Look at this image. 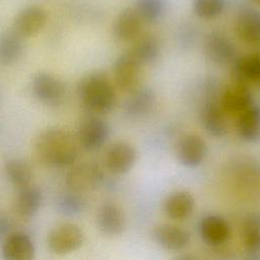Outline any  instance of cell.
I'll return each instance as SVG.
<instances>
[{
	"label": "cell",
	"instance_id": "cell-14",
	"mask_svg": "<svg viewBox=\"0 0 260 260\" xmlns=\"http://www.w3.org/2000/svg\"><path fill=\"white\" fill-rule=\"evenodd\" d=\"M235 32L247 45L260 43V11L255 8L241 9L235 18Z\"/></svg>",
	"mask_w": 260,
	"mask_h": 260
},
{
	"label": "cell",
	"instance_id": "cell-28",
	"mask_svg": "<svg viewBox=\"0 0 260 260\" xmlns=\"http://www.w3.org/2000/svg\"><path fill=\"white\" fill-rule=\"evenodd\" d=\"M4 171L9 182L18 189L30 185L32 170L23 159L12 158L5 162Z\"/></svg>",
	"mask_w": 260,
	"mask_h": 260
},
{
	"label": "cell",
	"instance_id": "cell-5",
	"mask_svg": "<svg viewBox=\"0 0 260 260\" xmlns=\"http://www.w3.org/2000/svg\"><path fill=\"white\" fill-rule=\"evenodd\" d=\"M82 229L72 222H65L53 228L47 237L49 249L58 255L69 254L79 249L84 243Z\"/></svg>",
	"mask_w": 260,
	"mask_h": 260
},
{
	"label": "cell",
	"instance_id": "cell-20",
	"mask_svg": "<svg viewBox=\"0 0 260 260\" xmlns=\"http://www.w3.org/2000/svg\"><path fill=\"white\" fill-rule=\"evenodd\" d=\"M152 238L158 246L169 251L183 250L190 242L187 231L169 223L155 225L152 230Z\"/></svg>",
	"mask_w": 260,
	"mask_h": 260
},
{
	"label": "cell",
	"instance_id": "cell-8",
	"mask_svg": "<svg viewBox=\"0 0 260 260\" xmlns=\"http://www.w3.org/2000/svg\"><path fill=\"white\" fill-rule=\"evenodd\" d=\"M203 49L206 58L218 66H231L238 57L234 43L224 34L217 30L211 31L205 37Z\"/></svg>",
	"mask_w": 260,
	"mask_h": 260
},
{
	"label": "cell",
	"instance_id": "cell-11",
	"mask_svg": "<svg viewBox=\"0 0 260 260\" xmlns=\"http://www.w3.org/2000/svg\"><path fill=\"white\" fill-rule=\"evenodd\" d=\"M129 96L123 105V113L129 120H141L147 117L154 109L156 95L148 86H138L128 92Z\"/></svg>",
	"mask_w": 260,
	"mask_h": 260
},
{
	"label": "cell",
	"instance_id": "cell-26",
	"mask_svg": "<svg viewBox=\"0 0 260 260\" xmlns=\"http://www.w3.org/2000/svg\"><path fill=\"white\" fill-rule=\"evenodd\" d=\"M242 242L249 258H260V215L253 213L246 217L242 226Z\"/></svg>",
	"mask_w": 260,
	"mask_h": 260
},
{
	"label": "cell",
	"instance_id": "cell-23",
	"mask_svg": "<svg viewBox=\"0 0 260 260\" xmlns=\"http://www.w3.org/2000/svg\"><path fill=\"white\" fill-rule=\"evenodd\" d=\"M234 81L260 83V56L245 55L237 57L231 65Z\"/></svg>",
	"mask_w": 260,
	"mask_h": 260
},
{
	"label": "cell",
	"instance_id": "cell-10",
	"mask_svg": "<svg viewBox=\"0 0 260 260\" xmlns=\"http://www.w3.org/2000/svg\"><path fill=\"white\" fill-rule=\"evenodd\" d=\"M207 144L197 134H185L176 144V157L186 168H197L207 155Z\"/></svg>",
	"mask_w": 260,
	"mask_h": 260
},
{
	"label": "cell",
	"instance_id": "cell-15",
	"mask_svg": "<svg viewBox=\"0 0 260 260\" xmlns=\"http://www.w3.org/2000/svg\"><path fill=\"white\" fill-rule=\"evenodd\" d=\"M143 20L134 7L119 12L113 24V35L119 42H133L141 34Z\"/></svg>",
	"mask_w": 260,
	"mask_h": 260
},
{
	"label": "cell",
	"instance_id": "cell-1",
	"mask_svg": "<svg viewBox=\"0 0 260 260\" xmlns=\"http://www.w3.org/2000/svg\"><path fill=\"white\" fill-rule=\"evenodd\" d=\"M77 136L64 127H49L35 141V152L40 161L53 168L73 165L79 153Z\"/></svg>",
	"mask_w": 260,
	"mask_h": 260
},
{
	"label": "cell",
	"instance_id": "cell-2",
	"mask_svg": "<svg viewBox=\"0 0 260 260\" xmlns=\"http://www.w3.org/2000/svg\"><path fill=\"white\" fill-rule=\"evenodd\" d=\"M77 94L83 107L93 115H106L116 105V91L109 76L101 70L91 71L79 80Z\"/></svg>",
	"mask_w": 260,
	"mask_h": 260
},
{
	"label": "cell",
	"instance_id": "cell-30",
	"mask_svg": "<svg viewBox=\"0 0 260 260\" xmlns=\"http://www.w3.org/2000/svg\"><path fill=\"white\" fill-rule=\"evenodd\" d=\"M135 10L143 22L153 23L159 20L166 10L165 0H135Z\"/></svg>",
	"mask_w": 260,
	"mask_h": 260
},
{
	"label": "cell",
	"instance_id": "cell-12",
	"mask_svg": "<svg viewBox=\"0 0 260 260\" xmlns=\"http://www.w3.org/2000/svg\"><path fill=\"white\" fill-rule=\"evenodd\" d=\"M47 18V12L42 7H25L14 17L13 30L23 39L35 37L45 27Z\"/></svg>",
	"mask_w": 260,
	"mask_h": 260
},
{
	"label": "cell",
	"instance_id": "cell-22",
	"mask_svg": "<svg viewBox=\"0 0 260 260\" xmlns=\"http://www.w3.org/2000/svg\"><path fill=\"white\" fill-rule=\"evenodd\" d=\"M195 208V199L189 191L180 190L169 194L166 197L162 209L168 217L175 220L188 218Z\"/></svg>",
	"mask_w": 260,
	"mask_h": 260
},
{
	"label": "cell",
	"instance_id": "cell-25",
	"mask_svg": "<svg viewBox=\"0 0 260 260\" xmlns=\"http://www.w3.org/2000/svg\"><path fill=\"white\" fill-rule=\"evenodd\" d=\"M24 51L23 38L13 29L0 35V67L15 64Z\"/></svg>",
	"mask_w": 260,
	"mask_h": 260
},
{
	"label": "cell",
	"instance_id": "cell-31",
	"mask_svg": "<svg viewBox=\"0 0 260 260\" xmlns=\"http://www.w3.org/2000/svg\"><path fill=\"white\" fill-rule=\"evenodd\" d=\"M195 14L202 19H213L219 16L225 7V0H193Z\"/></svg>",
	"mask_w": 260,
	"mask_h": 260
},
{
	"label": "cell",
	"instance_id": "cell-17",
	"mask_svg": "<svg viewBox=\"0 0 260 260\" xmlns=\"http://www.w3.org/2000/svg\"><path fill=\"white\" fill-rule=\"evenodd\" d=\"M2 257L5 260H31L36 249L31 238L23 232H11L2 242Z\"/></svg>",
	"mask_w": 260,
	"mask_h": 260
},
{
	"label": "cell",
	"instance_id": "cell-13",
	"mask_svg": "<svg viewBox=\"0 0 260 260\" xmlns=\"http://www.w3.org/2000/svg\"><path fill=\"white\" fill-rule=\"evenodd\" d=\"M219 103L226 114L239 115L254 103L253 93L248 84L234 81L222 89Z\"/></svg>",
	"mask_w": 260,
	"mask_h": 260
},
{
	"label": "cell",
	"instance_id": "cell-4",
	"mask_svg": "<svg viewBox=\"0 0 260 260\" xmlns=\"http://www.w3.org/2000/svg\"><path fill=\"white\" fill-rule=\"evenodd\" d=\"M30 87L35 98L46 106L57 107L65 99L66 87L63 81L47 71L37 72L31 78Z\"/></svg>",
	"mask_w": 260,
	"mask_h": 260
},
{
	"label": "cell",
	"instance_id": "cell-24",
	"mask_svg": "<svg viewBox=\"0 0 260 260\" xmlns=\"http://www.w3.org/2000/svg\"><path fill=\"white\" fill-rule=\"evenodd\" d=\"M43 201L42 191L36 186H25L19 189L15 200V211L22 219H29L39 211Z\"/></svg>",
	"mask_w": 260,
	"mask_h": 260
},
{
	"label": "cell",
	"instance_id": "cell-32",
	"mask_svg": "<svg viewBox=\"0 0 260 260\" xmlns=\"http://www.w3.org/2000/svg\"><path fill=\"white\" fill-rule=\"evenodd\" d=\"M12 221L6 215H0V242H3L11 233Z\"/></svg>",
	"mask_w": 260,
	"mask_h": 260
},
{
	"label": "cell",
	"instance_id": "cell-7",
	"mask_svg": "<svg viewBox=\"0 0 260 260\" xmlns=\"http://www.w3.org/2000/svg\"><path fill=\"white\" fill-rule=\"evenodd\" d=\"M110 125L100 115L85 118L79 125L77 140L83 149L95 151L105 145L110 136Z\"/></svg>",
	"mask_w": 260,
	"mask_h": 260
},
{
	"label": "cell",
	"instance_id": "cell-29",
	"mask_svg": "<svg viewBox=\"0 0 260 260\" xmlns=\"http://www.w3.org/2000/svg\"><path fill=\"white\" fill-rule=\"evenodd\" d=\"M57 209L66 216H74L82 213L87 205V201L83 194L73 191L60 195L56 202Z\"/></svg>",
	"mask_w": 260,
	"mask_h": 260
},
{
	"label": "cell",
	"instance_id": "cell-19",
	"mask_svg": "<svg viewBox=\"0 0 260 260\" xmlns=\"http://www.w3.org/2000/svg\"><path fill=\"white\" fill-rule=\"evenodd\" d=\"M98 229L106 236H120L126 228V217L123 210L115 203L103 204L96 213Z\"/></svg>",
	"mask_w": 260,
	"mask_h": 260
},
{
	"label": "cell",
	"instance_id": "cell-6",
	"mask_svg": "<svg viewBox=\"0 0 260 260\" xmlns=\"http://www.w3.org/2000/svg\"><path fill=\"white\" fill-rule=\"evenodd\" d=\"M142 63L127 50L117 57L113 65V76L116 85L125 92H130L140 84Z\"/></svg>",
	"mask_w": 260,
	"mask_h": 260
},
{
	"label": "cell",
	"instance_id": "cell-27",
	"mask_svg": "<svg viewBox=\"0 0 260 260\" xmlns=\"http://www.w3.org/2000/svg\"><path fill=\"white\" fill-rule=\"evenodd\" d=\"M129 50L144 66L153 63L158 58L160 43L156 36L152 34H140L139 37L133 41V45Z\"/></svg>",
	"mask_w": 260,
	"mask_h": 260
},
{
	"label": "cell",
	"instance_id": "cell-18",
	"mask_svg": "<svg viewBox=\"0 0 260 260\" xmlns=\"http://www.w3.org/2000/svg\"><path fill=\"white\" fill-rule=\"evenodd\" d=\"M225 112L219 101L207 99L200 112V120L203 128L213 137H222L228 132Z\"/></svg>",
	"mask_w": 260,
	"mask_h": 260
},
{
	"label": "cell",
	"instance_id": "cell-21",
	"mask_svg": "<svg viewBox=\"0 0 260 260\" xmlns=\"http://www.w3.org/2000/svg\"><path fill=\"white\" fill-rule=\"evenodd\" d=\"M236 130L246 142L255 143L260 140V105L253 103L238 115Z\"/></svg>",
	"mask_w": 260,
	"mask_h": 260
},
{
	"label": "cell",
	"instance_id": "cell-33",
	"mask_svg": "<svg viewBox=\"0 0 260 260\" xmlns=\"http://www.w3.org/2000/svg\"><path fill=\"white\" fill-rule=\"evenodd\" d=\"M252 2L256 3V4H259L260 5V0H252Z\"/></svg>",
	"mask_w": 260,
	"mask_h": 260
},
{
	"label": "cell",
	"instance_id": "cell-9",
	"mask_svg": "<svg viewBox=\"0 0 260 260\" xmlns=\"http://www.w3.org/2000/svg\"><path fill=\"white\" fill-rule=\"evenodd\" d=\"M137 158L135 147L126 141H117L110 145L105 154L107 170L116 176H122L131 171Z\"/></svg>",
	"mask_w": 260,
	"mask_h": 260
},
{
	"label": "cell",
	"instance_id": "cell-3",
	"mask_svg": "<svg viewBox=\"0 0 260 260\" xmlns=\"http://www.w3.org/2000/svg\"><path fill=\"white\" fill-rule=\"evenodd\" d=\"M102 167L92 161H85L73 167L66 176V186L70 191L84 194L98 189L104 182Z\"/></svg>",
	"mask_w": 260,
	"mask_h": 260
},
{
	"label": "cell",
	"instance_id": "cell-16",
	"mask_svg": "<svg viewBox=\"0 0 260 260\" xmlns=\"http://www.w3.org/2000/svg\"><path fill=\"white\" fill-rule=\"evenodd\" d=\"M199 233L202 241L206 245L210 247H219L229 241L231 228L223 217L209 214L205 215L200 220Z\"/></svg>",
	"mask_w": 260,
	"mask_h": 260
}]
</instances>
